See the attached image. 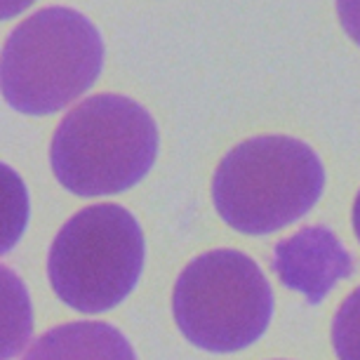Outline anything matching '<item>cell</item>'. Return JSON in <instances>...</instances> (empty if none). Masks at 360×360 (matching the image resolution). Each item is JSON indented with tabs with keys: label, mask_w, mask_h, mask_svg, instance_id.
I'll use <instances>...</instances> for the list:
<instances>
[{
	"label": "cell",
	"mask_w": 360,
	"mask_h": 360,
	"mask_svg": "<svg viewBox=\"0 0 360 360\" xmlns=\"http://www.w3.org/2000/svg\"><path fill=\"white\" fill-rule=\"evenodd\" d=\"M271 269L285 288L302 292L311 307L356 271L353 257L328 226H307L281 240L274 248Z\"/></svg>",
	"instance_id": "cell-6"
},
{
	"label": "cell",
	"mask_w": 360,
	"mask_h": 360,
	"mask_svg": "<svg viewBox=\"0 0 360 360\" xmlns=\"http://www.w3.org/2000/svg\"><path fill=\"white\" fill-rule=\"evenodd\" d=\"M332 346L339 360H360V288L344 299L332 321Z\"/></svg>",
	"instance_id": "cell-8"
},
{
	"label": "cell",
	"mask_w": 360,
	"mask_h": 360,
	"mask_svg": "<svg viewBox=\"0 0 360 360\" xmlns=\"http://www.w3.org/2000/svg\"><path fill=\"white\" fill-rule=\"evenodd\" d=\"M337 15L349 38L360 47V0H337Z\"/></svg>",
	"instance_id": "cell-9"
},
{
	"label": "cell",
	"mask_w": 360,
	"mask_h": 360,
	"mask_svg": "<svg viewBox=\"0 0 360 360\" xmlns=\"http://www.w3.org/2000/svg\"><path fill=\"white\" fill-rule=\"evenodd\" d=\"M31 3L33 0H3V12H0V17H3V22H8L12 17L22 15Z\"/></svg>",
	"instance_id": "cell-10"
},
{
	"label": "cell",
	"mask_w": 360,
	"mask_h": 360,
	"mask_svg": "<svg viewBox=\"0 0 360 360\" xmlns=\"http://www.w3.org/2000/svg\"><path fill=\"white\" fill-rule=\"evenodd\" d=\"M176 328L210 353H233L259 342L274 316V290L252 257L212 250L188 262L172 292Z\"/></svg>",
	"instance_id": "cell-5"
},
{
	"label": "cell",
	"mask_w": 360,
	"mask_h": 360,
	"mask_svg": "<svg viewBox=\"0 0 360 360\" xmlns=\"http://www.w3.org/2000/svg\"><path fill=\"white\" fill-rule=\"evenodd\" d=\"M158 146V125L144 106L123 94H94L62 118L50 165L71 193L113 195L151 172Z\"/></svg>",
	"instance_id": "cell-1"
},
{
	"label": "cell",
	"mask_w": 360,
	"mask_h": 360,
	"mask_svg": "<svg viewBox=\"0 0 360 360\" xmlns=\"http://www.w3.org/2000/svg\"><path fill=\"white\" fill-rule=\"evenodd\" d=\"M325 188V169L309 144L283 134L248 139L224 155L212 200L231 229L266 236L307 217Z\"/></svg>",
	"instance_id": "cell-2"
},
{
	"label": "cell",
	"mask_w": 360,
	"mask_h": 360,
	"mask_svg": "<svg viewBox=\"0 0 360 360\" xmlns=\"http://www.w3.org/2000/svg\"><path fill=\"white\" fill-rule=\"evenodd\" d=\"M104 66L97 26L71 8H43L3 45L5 101L24 115H52L90 90Z\"/></svg>",
	"instance_id": "cell-3"
},
{
	"label": "cell",
	"mask_w": 360,
	"mask_h": 360,
	"mask_svg": "<svg viewBox=\"0 0 360 360\" xmlns=\"http://www.w3.org/2000/svg\"><path fill=\"white\" fill-rule=\"evenodd\" d=\"M144 257V233L134 214L113 202H99L59 229L47 252V278L66 307L104 314L134 290Z\"/></svg>",
	"instance_id": "cell-4"
},
{
	"label": "cell",
	"mask_w": 360,
	"mask_h": 360,
	"mask_svg": "<svg viewBox=\"0 0 360 360\" xmlns=\"http://www.w3.org/2000/svg\"><path fill=\"white\" fill-rule=\"evenodd\" d=\"M351 219H353V231H356V236H358V240H360V191L356 195V202H353Z\"/></svg>",
	"instance_id": "cell-11"
},
{
	"label": "cell",
	"mask_w": 360,
	"mask_h": 360,
	"mask_svg": "<svg viewBox=\"0 0 360 360\" xmlns=\"http://www.w3.org/2000/svg\"><path fill=\"white\" fill-rule=\"evenodd\" d=\"M24 360H137L132 344L108 323L59 325L36 339Z\"/></svg>",
	"instance_id": "cell-7"
}]
</instances>
